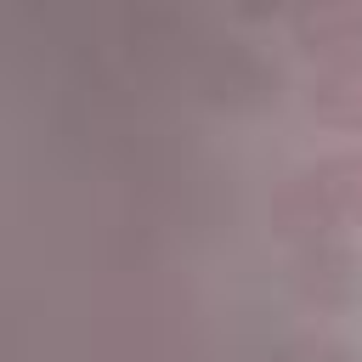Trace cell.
<instances>
[{"mask_svg":"<svg viewBox=\"0 0 362 362\" xmlns=\"http://www.w3.org/2000/svg\"><path fill=\"white\" fill-rule=\"evenodd\" d=\"M305 107L334 130H362V51L322 57L305 85Z\"/></svg>","mask_w":362,"mask_h":362,"instance_id":"6da1fadb","label":"cell"},{"mask_svg":"<svg viewBox=\"0 0 362 362\" xmlns=\"http://www.w3.org/2000/svg\"><path fill=\"white\" fill-rule=\"evenodd\" d=\"M294 34L317 62L339 51H362V6H311L294 17Z\"/></svg>","mask_w":362,"mask_h":362,"instance_id":"7a4b0ae2","label":"cell"},{"mask_svg":"<svg viewBox=\"0 0 362 362\" xmlns=\"http://www.w3.org/2000/svg\"><path fill=\"white\" fill-rule=\"evenodd\" d=\"M311 187H317V198L328 204V215H351V221H362V147L322 158L317 175H311Z\"/></svg>","mask_w":362,"mask_h":362,"instance_id":"3957f363","label":"cell"}]
</instances>
